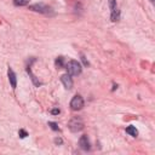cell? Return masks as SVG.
I'll list each match as a JSON object with an SVG mask.
<instances>
[{
  "label": "cell",
  "mask_w": 155,
  "mask_h": 155,
  "mask_svg": "<svg viewBox=\"0 0 155 155\" xmlns=\"http://www.w3.org/2000/svg\"><path fill=\"white\" fill-rule=\"evenodd\" d=\"M68 127L72 132H79L84 128V121L80 116H75L68 122Z\"/></svg>",
  "instance_id": "obj_2"
},
{
  "label": "cell",
  "mask_w": 155,
  "mask_h": 155,
  "mask_svg": "<svg viewBox=\"0 0 155 155\" xmlns=\"http://www.w3.org/2000/svg\"><path fill=\"white\" fill-rule=\"evenodd\" d=\"M8 76H9V80H10V84L12 86V89H16V86H17V78H16V74L15 72L11 69V68L9 67V69H8Z\"/></svg>",
  "instance_id": "obj_8"
},
{
  "label": "cell",
  "mask_w": 155,
  "mask_h": 155,
  "mask_svg": "<svg viewBox=\"0 0 155 155\" xmlns=\"http://www.w3.org/2000/svg\"><path fill=\"white\" fill-rule=\"evenodd\" d=\"M66 69L70 76H78L81 74L83 68H81V64H80L78 61L72 59V61H68V63L66 64Z\"/></svg>",
  "instance_id": "obj_1"
},
{
  "label": "cell",
  "mask_w": 155,
  "mask_h": 155,
  "mask_svg": "<svg viewBox=\"0 0 155 155\" xmlns=\"http://www.w3.org/2000/svg\"><path fill=\"white\" fill-rule=\"evenodd\" d=\"M84 107V98L80 95H75L70 101V108L72 110H80Z\"/></svg>",
  "instance_id": "obj_5"
},
{
  "label": "cell",
  "mask_w": 155,
  "mask_h": 155,
  "mask_svg": "<svg viewBox=\"0 0 155 155\" xmlns=\"http://www.w3.org/2000/svg\"><path fill=\"white\" fill-rule=\"evenodd\" d=\"M109 8H110V18H111V22H117L120 20V10L117 8V4H116V0H109Z\"/></svg>",
  "instance_id": "obj_4"
},
{
  "label": "cell",
  "mask_w": 155,
  "mask_h": 155,
  "mask_svg": "<svg viewBox=\"0 0 155 155\" xmlns=\"http://www.w3.org/2000/svg\"><path fill=\"white\" fill-rule=\"evenodd\" d=\"M81 61L84 62V64H85V66H89V62H87V61H86V58L84 57V56H81Z\"/></svg>",
  "instance_id": "obj_16"
},
{
  "label": "cell",
  "mask_w": 155,
  "mask_h": 155,
  "mask_svg": "<svg viewBox=\"0 0 155 155\" xmlns=\"http://www.w3.org/2000/svg\"><path fill=\"white\" fill-rule=\"evenodd\" d=\"M29 10H32L34 12H39V14H44V15H52V9L50 6L44 5V4H34V5H30L29 6Z\"/></svg>",
  "instance_id": "obj_3"
},
{
  "label": "cell",
  "mask_w": 155,
  "mask_h": 155,
  "mask_svg": "<svg viewBox=\"0 0 155 155\" xmlns=\"http://www.w3.org/2000/svg\"><path fill=\"white\" fill-rule=\"evenodd\" d=\"M14 4L16 6H26L29 4V0H14Z\"/></svg>",
  "instance_id": "obj_12"
},
{
  "label": "cell",
  "mask_w": 155,
  "mask_h": 155,
  "mask_svg": "<svg viewBox=\"0 0 155 155\" xmlns=\"http://www.w3.org/2000/svg\"><path fill=\"white\" fill-rule=\"evenodd\" d=\"M55 143H56V144H62V139H61V138H56V139H55Z\"/></svg>",
  "instance_id": "obj_17"
},
{
  "label": "cell",
  "mask_w": 155,
  "mask_h": 155,
  "mask_svg": "<svg viewBox=\"0 0 155 155\" xmlns=\"http://www.w3.org/2000/svg\"><path fill=\"white\" fill-rule=\"evenodd\" d=\"M18 135H20V137H21V138H26L27 136H28L27 131H26V130H23V128H21L20 131H18Z\"/></svg>",
  "instance_id": "obj_14"
},
{
  "label": "cell",
  "mask_w": 155,
  "mask_h": 155,
  "mask_svg": "<svg viewBox=\"0 0 155 155\" xmlns=\"http://www.w3.org/2000/svg\"><path fill=\"white\" fill-rule=\"evenodd\" d=\"M126 133H128L130 136H132V137H137L138 136V131H137V128H136L135 126L126 127Z\"/></svg>",
  "instance_id": "obj_10"
},
{
  "label": "cell",
  "mask_w": 155,
  "mask_h": 155,
  "mask_svg": "<svg viewBox=\"0 0 155 155\" xmlns=\"http://www.w3.org/2000/svg\"><path fill=\"white\" fill-rule=\"evenodd\" d=\"M55 64H56V67H57V68H62V67H63V66H64V59H63V57H57V58H56Z\"/></svg>",
  "instance_id": "obj_11"
},
{
  "label": "cell",
  "mask_w": 155,
  "mask_h": 155,
  "mask_svg": "<svg viewBox=\"0 0 155 155\" xmlns=\"http://www.w3.org/2000/svg\"><path fill=\"white\" fill-rule=\"evenodd\" d=\"M48 126H50L53 131H59V127L57 125V122H53V121H50L48 122Z\"/></svg>",
  "instance_id": "obj_13"
},
{
  "label": "cell",
  "mask_w": 155,
  "mask_h": 155,
  "mask_svg": "<svg viewBox=\"0 0 155 155\" xmlns=\"http://www.w3.org/2000/svg\"><path fill=\"white\" fill-rule=\"evenodd\" d=\"M59 113H61V110H59L58 108H53V109L51 110V114H52V115H58Z\"/></svg>",
  "instance_id": "obj_15"
},
{
  "label": "cell",
  "mask_w": 155,
  "mask_h": 155,
  "mask_svg": "<svg viewBox=\"0 0 155 155\" xmlns=\"http://www.w3.org/2000/svg\"><path fill=\"white\" fill-rule=\"evenodd\" d=\"M79 147L81 148L83 150H85V152L90 150V148H91L90 141H89V137L86 135H83L81 137H80V139H79Z\"/></svg>",
  "instance_id": "obj_6"
},
{
  "label": "cell",
  "mask_w": 155,
  "mask_h": 155,
  "mask_svg": "<svg viewBox=\"0 0 155 155\" xmlns=\"http://www.w3.org/2000/svg\"><path fill=\"white\" fill-rule=\"evenodd\" d=\"M27 72H28V74L30 75V79H32V81L34 83V85H35V86H40V85H42V83H41V81H39V80L36 79V76L34 75L33 73H32V69H30V66H28V67H27Z\"/></svg>",
  "instance_id": "obj_9"
},
{
  "label": "cell",
  "mask_w": 155,
  "mask_h": 155,
  "mask_svg": "<svg viewBox=\"0 0 155 155\" xmlns=\"http://www.w3.org/2000/svg\"><path fill=\"white\" fill-rule=\"evenodd\" d=\"M61 81H62V84L64 85V87L67 90H70L73 87V79H72V76L68 73L63 74V75L61 76Z\"/></svg>",
  "instance_id": "obj_7"
}]
</instances>
